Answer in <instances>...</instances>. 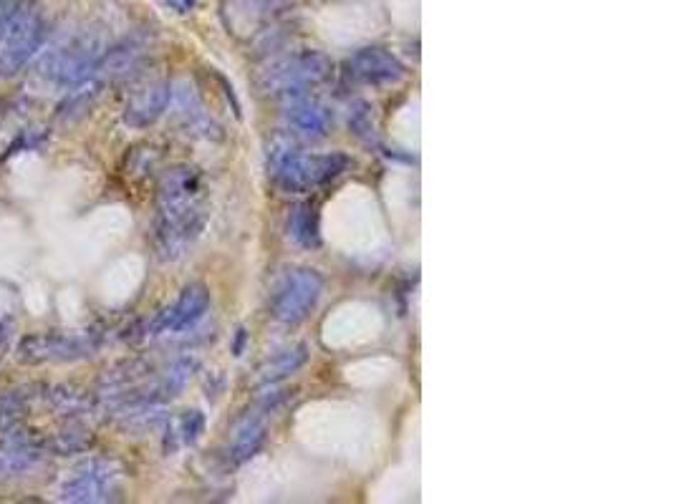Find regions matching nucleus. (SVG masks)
I'll use <instances>...</instances> for the list:
<instances>
[{
    "label": "nucleus",
    "instance_id": "nucleus-21",
    "mask_svg": "<svg viewBox=\"0 0 674 504\" xmlns=\"http://www.w3.org/2000/svg\"><path fill=\"white\" fill-rule=\"evenodd\" d=\"M243 343H245V331L240 328L238 331V341H235V356H240L243 353Z\"/></svg>",
    "mask_w": 674,
    "mask_h": 504
},
{
    "label": "nucleus",
    "instance_id": "nucleus-3",
    "mask_svg": "<svg viewBox=\"0 0 674 504\" xmlns=\"http://www.w3.org/2000/svg\"><path fill=\"white\" fill-rule=\"evenodd\" d=\"M46 38V23L31 3L0 16V76H16L31 61Z\"/></svg>",
    "mask_w": 674,
    "mask_h": 504
},
{
    "label": "nucleus",
    "instance_id": "nucleus-11",
    "mask_svg": "<svg viewBox=\"0 0 674 504\" xmlns=\"http://www.w3.org/2000/svg\"><path fill=\"white\" fill-rule=\"evenodd\" d=\"M172 101V84L165 79L149 81L129 96L124 106V124L132 129H147L160 119Z\"/></svg>",
    "mask_w": 674,
    "mask_h": 504
},
{
    "label": "nucleus",
    "instance_id": "nucleus-6",
    "mask_svg": "<svg viewBox=\"0 0 674 504\" xmlns=\"http://www.w3.org/2000/svg\"><path fill=\"white\" fill-rule=\"evenodd\" d=\"M59 502L101 504L122 494V467L112 459H89L59 484Z\"/></svg>",
    "mask_w": 674,
    "mask_h": 504
},
{
    "label": "nucleus",
    "instance_id": "nucleus-1",
    "mask_svg": "<svg viewBox=\"0 0 674 504\" xmlns=\"http://www.w3.org/2000/svg\"><path fill=\"white\" fill-rule=\"evenodd\" d=\"M207 195L200 169L180 164L162 174L157 192L154 247L162 260L182 258L207 225Z\"/></svg>",
    "mask_w": 674,
    "mask_h": 504
},
{
    "label": "nucleus",
    "instance_id": "nucleus-2",
    "mask_svg": "<svg viewBox=\"0 0 674 504\" xmlns=\"http://www.w3.org/2000/svg\"><path fill=\"white\" fill-rule=\"evenodd\" d=\"M349 157L346 154H296L283 152L273 154L271 174L273 182L288 192V195H303L314 189L326 187L336 177L349 169Z\"/></svg>",
    "mask_w": 674,
    "mask_h": 504
},
{
    "label": "nucleus",
    "instance_id": "nucleus-22",
    "mask_svg": "<svg viewBox=\"0 0 674 504\" xmlns=\"http://www.w3.org/2000/svg\"><path fill=\"white\" fill-rule=\"evenodd\" d=\"M157 3H160V6H165V8H170V11H180V6H177V0H157Z\"/></svg>",
    "mask_w": 674,
    "mask_h": 504
},
{
    "label": "nucleus",
    "instance_id": "nucleus-12",
    "mask_svg": "<svg viewBox=\"0 0 674 504\" xmlns=\"http://www.w3.org/2000/svg\"><path fill=\"white\" fill-rule=\"evenodd\" d=\"M286 121L293 132L301 134V137L321 139L329 134L331 124H334V114L321 101L311 99L308 94H301L296 99H288Z\"/></svg>",
    "mask_w": 674,
    "mask_h": 504
},
{
    "label": "nucleus",
    "instance_id": "nucleus-16",
    "mask_svg": "<svg viewBox=\"0 0 674 504\" xmlns=\"http://www.w3.org/2000/svg\"><path fill=\"white\" fill-rule=\"evenodd\" d=\"M202 431H205V416H202V411H185V414L172 419L170 426H167L165 449L167 452H175L177 447H192V444H197Z\"/></svg>",
    "mask_w": 674,
    "mask_h": 504
},
{
    "label": "nucleus",
    "instance_id": "nucleus-8",
    "mask_svg": "<svg viewBox=\"0 0 674 504\" xmlns=\"http://www.w3.org/2000/svg\"><path fill=\"white\" fill-rule=\"evenodd\" d=\"M94 343L89 336H71V333H28L18 343V361L26 366L41 363H71L91 356Z\"/></svg>",
    "mask_w": 674,
    "mask_h": 504
},
{
    "label": "nucleus",
    "instance_id": "nucleus-4",
    "mask_svg": "<svg viewBox=\"0 0 674 504\" xmlns=\"http://www.w3.org/2000/svg\"><path fill=\"white\" fill-rule=\"evenodd\" d=\"M334 71V63L321 51H298L293 56L281 58L268 71H263L261 86L266 94L281 96V99H296L306 94L311 86L324 84Z\"/></svg>",
    "mask_w": 674,
    "mask_h": 504
},
{
    "label": "nucleus",
    "instance_id": "nucleus-15",
    "mask_svg": "<svg viewBox=\"0 0 674 504\" xmlns=\"http://www.w3.org/2000/svg\"><path fill=\"white\" fill-rule=\"evenodd\" d=\"M306 361H308V348L303 346V343H298V346L286 348V351L276 353L271 361L263 363V366L258 368V378H261V384H278V381L288 378L291 373H296L301 366H306Z\"/></svg>",
    "mask_w": 674,
    "mask_h": 504
},
{
    "label": "nucleus",
    "instance_id": "nucleus-9",
    "mask_svg": "<svg viewBox=\"0 0 674 504\" xmlns=\"http://www.w3.org/2000/svg\"><path fill=\"white\" fill-rule=\"evenodd\" d=\"M210 308V290L202 283H190L182 288L175 303L162 310L152 323V333H180L195 326Z\"/></svg>",
    "mask_w": 674,
    "mask_h": 504
},
{
    "label": "nucleus",
    "instance_id": "nucleus-18",
    "mask_svg": "<svg viewBox=\"0 0 674 504\" xmlns=\"http://www.w3.org/2000/svg\"><path fill=\"white\" fill-rule=\"evenodd\" d=\"M94 444V436H91V431L81 429V426H74V429H66V431H59L56 436H51L48 441H43V449H48V452L54 454H64V457H69V454H79V452H86V449Z\"/></svg>",
    "mask_w": 674,
    "mask_h": 504
},
{
    "label": "nucleus",
    "instance_id": "nucleus-7",
    "mask_svg": "<svg viewBox=\"0 0 674 504\" xmlns=\"http://www.w3.org/2000/svg\"><path fill=\"white\" fill-rule=\"evenodd\" d=\"M324 293V278L311 268H298L288 273L273 298V318L283 326H298L306 321Z\"/></svg>",
    "mask_w": 674,
    "mask_h": 504
},
{
    "label": "nucleus",
    "instance_id": "nucleus-20",
    "mask_svg": "<svg viewBox=\"0 0 674 504\" xmlns=\"http://www.w3.org/2000/svg\"><path fill=\"white\" fill-rule=\"evenodd\" d=\"M349 124H351V129H354V132L359 134V137H364V134H372L374 132V124H372V116H369L367 104H359V109L351 111Z\"/></svg>",
    "mask_w": 674,
    "mask_h": 504
},
{
    "label": "nucleus",
    "instance_id": "nucleus-14",
    "mask_svg": "<svg viewBox=\"0 0 674 504\" xmlns=\"http://www.w3.org/2000/svg\"><path fill=\"white\" fill-rule=\"evenodd\" d=\"M288 235L293 242L306 250H314L321 245V227H319V207L314 202H301L288 217Z\"/></svg>",
    "mask_w": 674,
    "mask_h": 504
},
{
    "label": "nucleus",
    "instance_id": "nucleus-10",
    "mask_svg": "<svg viewBox=\"0 0 674 504\" xmlns=\"http://www.w3.org/2000/svg\"><path fill=\"white\" fill-rule=\"evenodd\" d=\"M349 74L369 86H394L407 76L404 63L397 56L377 46H367L349 58Z\"/></svg>",
    "mask_w": 674,
    "mask_h": 504
},
{
    "label": "nucleus",
    "instance_id": "nucleus-5",
    "mask_svg": "<svg viewBox=\"0 0 674 504\" xmlns=\"http://www.w3.org/2000/svg\"><path fill=\"white\" fill-rule=\"evenodd\" d=\"M101 53H104V43L99 36L79 33L54 51H48L38 71L56 86H76L94 76Z\"/></svg>",
    "mask_w": 674,
    "mask_h": 504
},
{
    "label": "nucleus",
    "instance_id": "nucleus-23",
    "mask_svg": "<svg viewBox=\"0 0 674 504\" xmlns=\"http://www.w3.org/2000/svg\"><path fill=\"white\" fill-rule=\"evenodd\" d=\"M177 6H180V11H187V8L197 6V0H177Z\"/></svg>",
    "mask_w": 674,
    "mask_h": 504
},
{
    "label": "nucleus",
    "instance_id": "nucleus-13",
    "mask_svg": "<svg viewBox=\"0 0 674 504\" xmlns=\"http://www.w3.org/2000/svg\"><path fill=\"white\" fill-rule=\"evenodd\" d=\"M263 414L248 416V419L240 421L228 447V464L240 467V464H245L248 459H253L255 454L261 452L263 444H266V421H263Z\"/></svg>",
    "mask_w": 674,
    "mask_h": 504
},
{
    "label": "nucleus",
    "instance_id": "nucleus-17",
    "mask_svg": "<svg viewBox=\"0 0 674 504\" xmlns=\"http://www.w3.org/2000/svg\"><path fill=\"white\" fill-rule=\"evenodd\" d=\"M195 368H197L195 358H180V361L172 363V366L167 368L165 376L152 384V399L160 401V404H165L167 399H175V396L190 384Z\"/></svg>",
    "mask_w": 674,
    "mask_h": 504
},
{
    "label": "nucleus",
    "instance_id": "nucleus-19",
    "mask_svg": "<svg viewBox=\"0 0 674 504\" xmlns=\"http://www.w3.org/2000/svg\"><path fill=\"white\" fill-rule=\"evenodd\" d=\"M48 401L59 416H84L91 411L89 396L79 389H71V386H56L48 394Z\"/></svg>",
    "mask_w": 674,
    "mask_h": 504
}]
</instances>
